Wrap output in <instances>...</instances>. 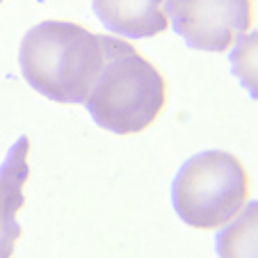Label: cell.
I'll return each instance as SVG.
<instances>
[{
  "instance_id": "obj_8",
  "label": "cell",
  "mask_w": 258,
  "mask_h": 258,
  "mask_svg": "<svg viewBox=\"0 0 258 258\" xmlns=\"http://www.w3.org/2000/svg\"><path fill=\"white\" fill-rule=\"evenodd\" d=\"M229 62L238 83L247 89L253 101H258V30L240 37L229 55Z\"/></svg>"
},
{
  "instance_id": "obj_2",
  "label": "cell",
  "mask_w": 258,
  "mask_h": 258,
  "mask_svg": "<svg viewBox=\"0 0 258 258\" xmlns=\"http://www.w3.org/2000/svg\"><path fill=\"white\" fill-rule=\"evenodd\" d=\"M165 103L162 73L128 41L105 37V62L85 101L96 126L114 135L146 131Z\"/></svg>"
},
{
  "instance_id": "obj_1",
  "label": "cell",
  "mask_w": 258,
  "mask_h": 258,
  "mask_svg": "<svg viewBox=\"0 0 258 258\" xmlns=\"http://www.w3.org/2000/svg\"><path fill=\"white\" fill-rule=\"evenodd\" d=\"M105 62V34L71 21H41L19 48L21 73L37 94L57 103H85Z\"/></svg>"
},
{
  "instance_id": "obj_4",
  "label": "cell",
  "mask_w": 258,
  "mask_h": 258,
  "mask_svg": "<svg viewBox=\"0 0 258 258\" xmlns=\"http://www.w3.org/2000/svg\"><path fill=\"white\" fill-rule=\"evenodd\" d=\"M171 28L190 48L226 53L253 23L251 0H167Z\"/></svg>"
},
{
  "instance_id": "obj_7",
  "label": "cell",
  "mask_w": 258,
  "mask_h": 258,
  "mask_svg": "<svg viewBox=\"0 0 258 258\" xmlns=\"http://www.w3.org/2000/svg\"><path fill=\"white\" fill-rule=\"evenodd\" d=\"M215 251L219 258H258V201H249L217 233Z\"/></svg>"
},
{
  "instance_id": "obj_3",
  "label": "cell",
  "mask_w": 258,
  "mask_h": 258,
  "mask_svg": "<svg viewBox=\"0 0 258 258\" xmlns=\"http://www.w3.org/2000/svg\"><path fill=\"white\" fill-rule=\"evenodd\" d=\"M249 174L229 151L208 149L183 162L171 183L174 210L192 229H219L244 208Z\"/></svg>"
},
{
  "instance_id": "obj_5",
  "label": "cell",
  "mask_w": 258,
  "mask_h": 258,
  "mask_svg": "<svg viewBox=\"0 0 258 258\" xmlns=\"http://www.w3.org/2000/svg\"><path fill=\"white\" fill-rule=\"evenodd\" d=\"M30 140L19 137L0 165V258H12L16 240L21 238V224L16 213L23 208V187L28 183Z\"/></svg>"
},
{
  "instance_id": "obj_9",
  "label": "cell",
  "mask_w": 258,
  "mask_h": 258,
  "mask_svg": "<svg viewBox=\"0 0 258 258\" xmlns=\"http://www.w3.org/2000/svg\"><path fill=\"white\" fill-rule=\"evenodd\" d=\"M0 3H3V0H0Z\"/></svg>"
},
{
  "instance_id": "obj_6",
  "label": "cell",
  "mask_w": 258,
  "mask_h": 258,
  "mask_svg": "<svg viewBox=\"0 0 258 258\" xmlns=\"http://www.w3.org/2000/svg\"><path fill=\"white\" fill-rule=\"evenodd\" d=\"M167 0H92V10L110 32L126 39H149L165 32Z\"/></svg>"
}]
</instances>
